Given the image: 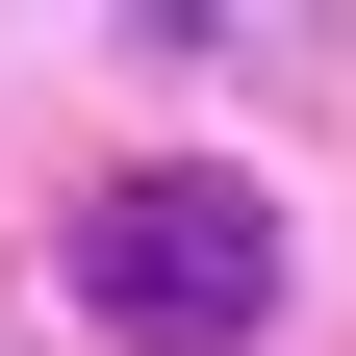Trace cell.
<instances>
[{"label": "cell", "instance_id": "1", "mask_svg": "<svg viewBox=\"0 0 356 356\" xmlns=\"http://www.w3.org/2000/svg\"><path fill=\"white\" fill-rule=\"evenodd\" d=\"M76 305H102L127 356H229L254 305H280V229H254V178H204V153H127L102 204H76Z\"/></svg>", "mask_w": 356, "mask_h": 356}]
</instances>
